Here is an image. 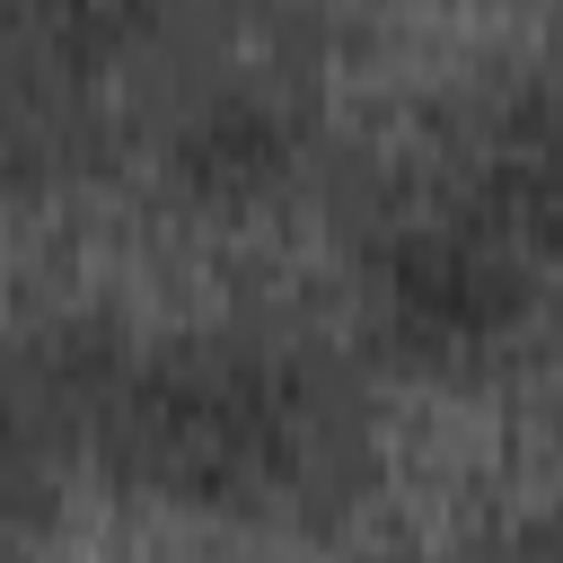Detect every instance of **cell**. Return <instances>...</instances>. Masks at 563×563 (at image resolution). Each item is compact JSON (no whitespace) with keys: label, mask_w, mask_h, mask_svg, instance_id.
Masks as SVG:
<instances>
[{"label":"cell","mask_w":563,"mask_h":563,"mask_svg":"<svg viewBox=\"0 0 563 563\" xmlns=\"http://www.w3.org/2000/svg\"><path fill=\"white\" fill-rule=\"evenodd\" d=\"M106 475L229 528H334L378 475L361 369L282 325L62 317L9 352V493Z\"/></svg>","instance_id":"1"},{"label":"cell","mask_w":563,"mask_h":563,"mask_svg":"<svg viewBox=\"0 0 563 563\" xmlns=\"http://www.w3.org/2000/svg\"><path fill=\"white\" fill-rule=\"evenodd\" d=\"M352 299L413 369H493L563 325V53L440 97L352 211Z\"/></svg>","instance_id":"2"},{"label":"cell","mask_w":563,"mask_h":563,"mask_svg":"<svg viewBox=\"0 0 563 563\" xmlns=\"http://www.w3.org/2000/svg\"><path fill=\"white\" fill-rule=\"evenodd\" d=\"M449 563H563V519L501 528V537H484V545H466V554H449Z\"/></svg>","instance_id":"3"}]
</instances>
